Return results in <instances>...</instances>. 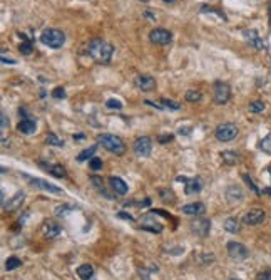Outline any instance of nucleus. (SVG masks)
Returning a JSON list of instances; mask_svg holds the SVG:
<instances>
[{"instance_id":"nucleus-1","label":"nucleus","mask_w":271,"mask_h":280,"mask_svg":"<svg viewBox=\"0 0 271 280\" xmlns=\"http://www.w3.org/2000/svg\"><path fill=\"white\" fill-rule=\"evenodd\" d=\"M87 52L99 64H109L114 56V47L104 39H92L87 46Z\"/></svg>"},{"instance_id":"nucleus-2","label":"nucleus","mask_w":271,"mask_h":280,"mask_svg":"<svg viewBox=\"0 0 271 280\" xmlns=\"http://www.w3.org/2000/svg\"><path fill=\"white\" fill-rule=\"evenodd\" d=\"M97 144H101L102 148H105L107 151L114 153L117 156H122L126 153V144L116 134H109V133H102L97 134Z\"/></svg>"},{"instance_id":"nucleus-3","label":"nucleus","mask_w":271,"mask_h":280,"mask_svg":"<svg viewBox=\"0 0 271 280\" xmlns=\"http://www.w3.org/2000/svg\"><path fill=\"white\" fill-rule=\"evenodd\" d=\"M40 42L50 49H60L65 42V34L59 29H45L40 34Z\"/></svg>"},{"instance_id":"nucleus-4","label":"nucleus","mask_w":271,"mask_h":280,"mask_svg":"<svg viewBox=\"0 0 271 280\" xmlns=\"http://www.w3.org/2000/svg\"><path fill=\"white\" fill-rule=\"evenodd\" d=\"M214 136H216V140L221 141V143H228V141H233L234 138L238 136L236 124H233V123H223V124H219L218 128H216Z\"/></svg>"},{"instance_id":"nucleus-5","label":"nucleus","mask_w":271,"mask_h":280,"mask_svg":"<svg viewBox=\"0 0 271 280\" xmlns=\"http://www.w3.org/2000/svg\"><path fill=\"white\" fill-rule=\"evenodd\" d=\"M214 103L218 104V106H223V104H226L229 101V97H231V87H229L226 82H214Z\"/></svg>"},{"instance_id":"nucleus-6","label":"nucleus","mask_w":271,"mask_h":280,"mask_svg":"<svg viewBox=\"0 0 271 280\" xmlns=\"http://www.w3.org/2000/svg\"><path fill=\"white\" fill-rule=\"evenodd\" d=\"M149 41L156 44V46H167V44H171V41H173V34L161 27L152 29V31L149 32Z\"/></svg>"},{"instance_id":"nucleus-7","label":"nucleus","mask_w":271,"mask_h":280,"mask_svg":"<svg viewBox=\"0 0 271 280\" xmlns=\"http://www.w3.org/2000/svg\"><path fill=\"white\" fill-rule=\"evenodd\" d=\"M152 151V140L149 136H141L134 143V153L139 158H148Z\"/></svg>"},{"instance_id":"nucleus-8","label":"nucleus","mask_w":271,"mask_h":280,"mask_svg":"<svg viewBox=\"0 0 271 280\" xmlns=\"http://www.w3.org/2000/svg\"><path fill=\"white\" fill-rule=\"evenodd\" d=\"M191 232L197 237L204 238L210 235L211 232V220H206V218H194V221H191Z\"/></svg>"},{"instance_id":"nucleus-9","label":"nucleus","mask_w":271,"mask_h":280,"mask_svg":"<svg viewBox=\"0 0 271 280\" xmlns=\"http://www.w3.org/2000/svg\"><path fill=\"white\" fill-rule=\"evenodd\" d=\"M24 178H25V180H29V183H30L32 187H37L44 191H49V193H54V195H62V193H64L62 188H59V187H56V185L49 183V181H45V180H40V178H32V176H29V174H24Z\"/></svg>"},{"instance_id":"nucleus-10","label":"nucleus","mask_w":271,"mask_h":280,"mask_svg":"<svg viewBox=\"0 0 271 280\" xmlns=\"http://www.w3.org/2000/svg\"><path fill=\"white\" fill-rule=\"evenodd\" d=\"M139 228L141 230H146V232H151V233H161L164 230V227L159 223L157 220L152 218V212L148 213L141 218V223H139Z\"/></svg>"},{"instance_id":"nucleus-11","label":"nucleus","mask_w":271,"mask_h":280,"mask_svg":"<svg viewBox=\"0 0 271 280\" xmlns=\"http://www.w3.org/2000/svg\"><path fill=\"white\" fill-rule=\"evenodd\" d=\"M226 249H228V255L234 260H244L248 257V249L240 242H229Z\"/></svg>"},{"instance_id":"nucleus-12","label":"nucleus","mask_w":271,"mask_h":280,"mask_svg":"<svg viewBox=\"0 0 271 280\" xmlns=\"http://www.w3.org/2000/svg\"><path fill=\"white\" fill-rule=\"evenodd\" d=\"M265 220H266V213H265V210H261V208L250 210V212H248L246 215H244V218H243L244 223L251 225V227H256V225L263 223Z\"/></svg>"},{"instance_id":"nucleus-13","label":"nucleus","mask_w":271,"mask_h":280,"mask_svg":"<svg viewBox=\"0 0 271 280\" xmlns=\"http://www.w3.org/2000/svg\"><path fill=\"white\" fill-rule=\"evenodd\" d=\"M134 84L137 89H141L142 93H149V91H152L156 87V79L152 78V76H146V74H141L136 78Z\"/></svg>"},{"instance_id":"nucleus-14","label":"nucleus","mask_w":271,"mask_h":280,"mask_svg":"<svg viewBox=\"0 0 271 280\" xmlns=\"http://www.w3.org/2000/svg\"><path fill=\"white\" fill-rule=\"evenodd\" d=\"M243 37L246 39V41L250 42V46L255 47L256 50L265 49V42L261 41V37H259V34L255 31V29H246V31H243Z\"/></svg>"},{"instance_id":"nucleus-15","label":"nucleus","mask_w":271,"mask_h":280,"mask_svg":"<svg viewBox=\"0 0 271 280\" xmlns=\"http://www.w3.org/2000/svg\"><path fill=\"white\" fill-rule=\"evenodd\" d=\"M39 165H40V168H42L44 171H47L49 174H52V176H56V178H65V176H67L64 166H60V165H52V163H45V161H40Z\"/></svg>"},{"instance_id":"nucleus-16","label":"nucleus","mask_w":271,"mask_h":280,"mask_svg":"<svg viewBox=\"0 0 271 280\" xmlns=\"http://www.w3.org/2000/svg\"><path fill=\"white\" fill-rule=\"evenodd\" d=\"M201 190H203V181H201L199 176L191 178V180L188 178V180H186V183H184V193L188 195V196L199 193Z\"/></svg>"},{"instance_id":"nucleus-17","label":"nucleus","mask_w":271,"mask_h":280,"mask_svg":"<svg viewBox=\"0 0 271 280\" xmlns=\"http://www.w3.org/2000/svg\"><path fill=\"white\" fill-rule=\"evenodd\" d=\"M204 212H206V206H204V203H201V202L188 203V205L182 206V213L191 215V217H199V215H203Z\"/></svg>"},{"instance_id":"nucleus-18","label":"nucleus","mask_w":271,"mask_h":280,"mask_svg":"<svg viewBox=\"0 0 271 280\" xmlns=\"http://www.w3.org/2000/svg\"><path fill=\"white\" fill-rule=\"evenodd\" d=\"M24 200H25V193H24V191H17V193L14 195L12 198H10L9 202L5 203V205H3V210H5V212H14V210L20 208L22 203H24Z\"/></svg>"},{"instance_id":"nucleus-19","label":"nucleus","mask_w":271,"mask_h":280,"mask_svg":"<svg viewBox=\"0 0 271 280\" xmlns=\"http://www.w3.org/2000/svg\"><path fill=\"white\" fill-rule=\"evenodd\" d=\"M42 233L45 235L47 238H56L57 235H60V227L52 220H47L44 221L42 225Z\"/></svg>"},{"instance_id":"nucleus-20","label":"nucleus","mask_w":271,"mask_h":280,"mask_svg":"<svg viewBox=\"0 0 271 280\" xmlns=\"http://www.w3.org/2000/svg\"><path fill=\"white\" fill-rule=\"evenodd\" d=\"M109 185H111V188L116 191V195H126L127 193V185H126V181L122 180V178H119V176H111L109 178Z\"/></svg>"},{"instance_id":"nucleus-21","label":"nucleus","mask_w":271,"mask_h":280,"mask_svg":"<svg viewBox=\"0 0 271 280\" xmlns=\"http://www.w3.org/2000/svg\"><path fill=\"white\" fill-rule=\"evenodd\" d=\"M226 200L229 203H240L243 200V190L240 187H236V185H233V187H229L226 190Z\"/></svg>"},{"instance_id":"nucleus-22","label":"nucleus","mask_w":271,"mask_h":280,"mask_svg":"<svg viewBox=\"0 0 271 280\" xmlns=\"http://www.w3.org/2000/svg\"><path fill=\"white\" fill-rule=\"evenodd\" d=\"M17 128H19L20 133H24V134H34L35 131H37V123H35L32 118H29V119H22Z\"/></svg>"},{"instance_id":"nucleus-23","label":"nucleus","mask_w":271,"mask_h":280,"mask_svg":"<svg viewBox=\"0 0 271 280\" xmlns=\"http://www.w3.org/2000/svg\"><path fill=\"white\" fill-rule=\"evenodd\" d=\"M77 275L80 280H90L94 277V267L90 264H82L77 268Z\"/></svg>"},{"instance_id":"nucleus-24","label":"nucleus","mask_w":271,"mask_h":280,"mask_svg":"<svg viewBox=\"0 0 271 280\" xmlns=\"http://www.w3.org/2000/svg\"><path fill=\"white\" fill-rule=\"evenodd\" d=\"M223 227H225V230L229 232V233H238V232L241 230V223L238 218H226Z\"/></svg>"},{"instance_id":"nucleus-25","label":"nucleus","mask_w":271,"mask_h":280,"mask_svg":"<svg viewBox=\"0 0 271 280\" xmlns=\"http://www.w3.org/2000/svg\"><path fill=\"white\" fill-rule=\"evenodd\" d=\"M221 159H223V163L231 166V165H236V163L240 161V155H238L236 151H223Z\"/></svg>"},{"instance_id":"nucleus-26","label":"nucleus","mask_w":271,"mask_h":280,"mask_svg":"<svg viewBox=\"0 0 271 280\" xmlns=\"http://www.w3.org/2000/svg\"><path fill=\"white\" fill-rule=\"evenodd\" d=\"M90 181H92V187H94V188H97V191H99V193H101L102 196H105V198H109V200L112 198V196L109 195L107 191H105L104 183H102L101 178H99V176H92V178H90Z\"/></svg>"},{"instance_id":"nucleus-27","label":"nucleus","mask_w":271,"mask_h":280,"mask_svg":"<svg viewBox=\"0 0 271 280\" xmlns=\"http://www.w3.org/2000/svg\"><path fill=\"white\" fill-rule=\"evenodd\" d=\"M96 151H97L96 144H94V146H90V148H87V150H84L77 156V161H86V159H89V158H94V153H96Z\"/></svg>"},{"instance_id":"nucleus-28","label":"nucleus","mask_w":271,"mask_h":280,"mask_svg":"<svg viewBox=\"0 0 271 280\" xmlns=\"http://www.w3.org/2000/svg\"><path fill=\"white\" fill-rule=\"evenodd\" d=\"M22 265V262H20V259H17V257H9L7 259V262H5V268L7 270H15V268H19Z\"/></svg>"},{"instance_id":"nucleus-29","label":"nucleus","mask_w":271,"mask_h":280,"mask_svg":"<svg viewBox=\"0 0 271 280\" xmlns=\"http://www.w3.org/2000/svg\"><path fill=\"white\" fill-rule=\"evenodd\" d=\"M45 141H47V144H50V146H57V148H62V146H64V141L59 140V138H57L54 133H49V134H47Z\"/></svg>"},{"instance_id":"nucleus-30","label":"nucleus","mask_w":271,"mask_h":280,"mask_svg":"<svg viewBox=\"0 0 271 280\" xmlns=\"http://www.w3.org/2000/svg\"><path fill=\"white\" fill-rule=\"evenodd\" d=\"M201 99H203V94L199 91H188L186 93V101H189V103H199Z\"/></svg>"},{"instance_id":"nucleus-31","label":"nucleus","mask_w":271,"mask_h":280,"mask_svg":"<svg viewBox=\"0 0 271 280\" xmlns=\"http://www.w3.org/2000/svg\"><path fill=\"white\" fill-rule=\"evenodd\" d=\"M259 148H261V151H265L266 155H271V134L263 138L261 143H259Z\"/></svg>"},{"instance_id":"nucleus-32","label":"nucleus","mask_w":271,"mask_h":280,"mask_svg":"<svg viewBox=\"0 0 271 280\" xmlns=\"http://www.w3.org/2000/svg\"><path fill=\"white\" fill-rule=\"evenodd\" d=\"M266 106H265V103L263 101H251L250 103V106H248V109H250V112H261L263 109H265Z\"/></svg>"},{"instance_id":"nucleus-33","label":"nucleus","mask_w":271,"mask_h":280,"mask_svg":"<svg viewBox=\"0 0 271 280\" xmlns=\"http://www.w3.org/2000/svg\"><path fill=\"white\" fill-rule=\"evenodd\" d=\"M89 168L92 170V171H99V170H102V159H101V158H97V156L90 158V161H89Z\"/></svg>"},{"instance_id":"nucleus-34","label":"nucleus","mask_w":271,"mask_h":280,"mask_svg":"<svg viewBox=\"0 0 271 280\" xmlns=\"http://www.w3.org/2000/svg\"><path fill=\"white\" fill-rule=\"evenodd\" d=\"M159 193H161V200H163V202L174 203V196H173V191H171V190H166V188H163V190H159Z\"/></svg>"},{"instance_id":"nucleus-35","label":"nucleus","mask_w":271,"mask_h":280,"mask_svg":"<svg viewBox=\"0 0 271 280\" xmlns=\"http://www.w3.org/2000/svg\"><path fill=\"white\" fill-rule=\"evenodd\" d=\"M77 206H71V205H60L56 208V215L57 217H64L67 212H72V210H75Z\"/></svg>"},{"instance_id":"nucleus-36","label":"nucleus","mask_w":271,"mask_h":280,"mask_svg":"<svg viewBox=\"0 0 271 280\" xmlns=\"http://www.w3.org/2000/svg\"><path fill=\"white\" fill-rule=\"evenodd\" d=\"M161 104H163L166 109H173V111H178V109L181 108L179 103H174L173 99H161Z\"/></svg>"},{"instance_id":"nucleus-37","label":"nucleus","mask_w":271,"mask_h":280,"mask_svg":"<svg viewBox=\"0 0 271 280\" xmlns=\"http://www.w3.org/2000/svg\"><path fill=\"white\" fill-rule=\"evenodd\" d=\"M20 52L24 54V56H29V54H32V42L30 41H24L20 44Z\"/></svg>"},{"instance_id":"nucleus-38","label":"nucleus","mask_w":271,"mask_h":280,"mask_svg":"<svg viewBox=\"0 0 271 280\" xmlns=\"http://www.w3.org/2000/svg\"><path fill=\"white\" fill-rule=\"evenodd\" d=\"M243 178H244V181H246V185H248V187H250V188H251V190H253V191H255V193H256V195H261V191H259V190H258V187H256V185H255V183H253L251 176H248V174H243Z\"/></svg>"},{"instance_id":"nucleus-39","label":"nucleus","mask_w":271,"mask_h":280,"mask_svg":"<svg viewBox=\"0 0 271 280\" xmlns=\"http://www.w3.org/2000/svg\"><path fill=\"white\" fill-rule=\"evenodd\" d=\"M105 106H107L109 109H122V103L117 99H107L105 101Z\"/></svg>"},{"instance_id":"nucleus-40","label":"nucleus","mask_w":271,"mask_h":280,"mask_svg":"<svg viewBox=\"0 0 271 280\" xmlns=\"http://www.w3.org/2000/svg\"><path fill=\"white\" fill-rule=\"evenodd\" d=\"M52 97H54V99H64V97H65L64 87H56V89L52 91Z\"/></svg>"},{"instance_id":"nucleus-41","label":"nucleus","mask_w":271,"mask_h":280,"mask_svg":"<svg viewBox=\"0 0 271 280\" xmlns=\"http://www.w3.org/2000/svg\"><path fill=\"white\" fill-rule=\"evenodd\" d=\"M173 140H174V134H163V136H159V143H163V144L171 143Z\"/></svg>"},{"instance_id":"nucleus-42","label":"nucleus","mask_w":271,"mask_h":280,"mask_svg":"<svg viewBox=\"0 0 271 280\" xmlns=\"http://www.w3.org/2000/svg\"><path fill=\"white\" fill-rule=\"evenodd\" d=\"M0 128H2V129L9 128V119H7V116L3 114V112L0 114Z\"/></svg>"},{"instance_id":"nucleus-43","label":"nucleus","mask_w":271,"mask_h":280,"mask_svg":"<svg viewBox=\"0 0 271 280\" xmlns=\"http://www.w3.org/2000/svg\"><path fill=\"white\" fill-rule=\"evenodd\" d=\"M117 217H119V218H124V220L134 221V217H133V215H129V213H126V212H119V213H117Z\"/></svg>"},{"instance_id":"nucleus-44","label":"nucleus","mask_w":271,"mask_h":280,"mask_svg":"<svg viewBox=\"0 0 271 280\" xmlns=\"http://www.w3.org/2000/svg\"><path fill=\"white\" fill-rule=\"evenodd\" d=\"M258 280H271V272H261L258 275Z\"/></svg>"},{"instance_id":"nucleus-45","label":"nucleus","mask_w":271,"mask_h":280,"mask_svg":"<svg viewBox=\"0 0 271 280\" xmlns=\"http://www.w3.org/2000/svg\"><path fill=\"white\" fill-rule=\"evenodd\" d=\"M2 62H3V64H15V61H12V59H7L5 56H2Z\"/></svg>"},{"instance_id":"nucleus-46","label":"nucleus","mask_w":271,"mask_h":280,"mask_svg":"<svg viewBox=\"0 0 271 280\" xmlns=\"http://www.w3.org/2000/svg\"><path fill=\"white\" fill-rule=\"evenodd\" d=\"M263 193H265V195H270V196H271V187L265 188V190H263Z\"/></svg>"},{"instance_id":"nucleus-47","label":"nucleus","mask_w":271,"mask_h":280,"mask_svg":"<svg viewBox=\"0 0 271 280\" xmlns=\"http://www.w3.org/2000/svg\"><path fill=\"white\" fill-rule=\"evenodd\" d=\"M74 140H84V134H74Z\"/></svg>"},{"instance_id":"nucleus-48","label":"nucleus","mask_w":271,"mask_h":280,"mask_svg":"<svg viewBox=\"0 0 271 280\" xmlns=\"http://www.w3.org/2000/svg\"><path fill=\"white\" fill-rule=\"evenodd\" d=\"M268 16H270V25H271V2H270V7H268Z\"/></svg>"},{"instance_id":"nucleus-49","label":"nucleus","mask_w":271,"mask_h":280,"mask_svg":"<svg viewBox=\"0 0 271 280\" xmlns=\"http://www.w3.org/2000/svg\"><path fill=\"white\" fill-rule=\"evenodd\" d=\"M163 2H166V3H174L176 0H163Z\"/></svg>"},{"instance_id":"nucleus-50","label":"nucleus","mask_w":271,"mask_h":280,"mask_svg":"<svg viewBox=\"0 0 271 280\" xmlns=\"http://www.w3.org/2000/svg\"><path fill=\"white\" fill-rule=\"evenodd\" d=\"M268 171H270V174H271V166H268Z\"/></svg>"},{"instance_id":"nucleus-51","label":"nucleus","mask_w":271,"mask_h":280,"mask_svg":"<svg viewBox=\"0 0 271 280\" xmlns=\"http://www.w3.org/2000/svg\"><path fill=\"white\" fill-rule=\"evenodd\" d=\"M142 2H144V3H148V2H149V0H142Z\"/></svg>"},{"instance_id":"nucleus-52","label":"nucleus","mask_w":271,"mask_h":280,"mask_svg":"<svg viewBox=\"0 0 271 280\" xmlns=\"http://www.w3.org/2000/svg\"><path fill=\"white\" fill-rule=\"evenodd\" d=\"M229 280H240V279H229Z\"/></svg>"}]
</instances>
